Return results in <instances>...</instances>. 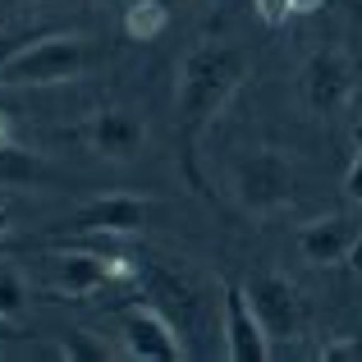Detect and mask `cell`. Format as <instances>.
Instances as JSON below:
<instances>
[{"instance_id": "6da1fadb", "label": "cell", "mask_w": 362, "mask_h": 362, "mask_svg": "<svg viewBox=\"0 0 362 362\" xmlns=\"http://www.w3.org/2000/svg\"><path fill=\"white\" fill-rule=\"evenodd\" d=\"M252 74V55L234 42H197L193 51L184 55L175 78V138H179V165H184V179L206 193L202 170H197V142L202 133L216 124L230 97L243 88V78Z\"/></svg>"}, {"instance_id": "7a4b0ae2", "label": "cell", "mask_w": 362, "mask_h": 362, "mask_svg": "<svg viewBox=\"0 0 362 362\" xmlns=\"http://www.w3.org/2000/svg\"><path fill=\"white\" fill-rule=\"evenodd\" d=\"M92 64V46L78 33H42L33 46L0 64V88H55L83 78Z\"/></svg>"}, {"instance_id": "3957f363", "label": "cell", "mask_w": 362, "mask_h": 362, "mask_svg": "<svg viewBox=\"0 0 362 362\" xmlns=\"http://www.w3.org/2000/svg\"><path fill=\"white\" fill-rule=\"evenodd\" d=\"M234 202L247 216L266 221V216L284 211L293 202V160L280 147H257L234 165Z\"/></svg>"}, {"instance_id": "277c9868", "label": "cell", "mask_w": 362, "mask_h": 362, "mask_svg": "<svg viewBox=\"0 0 362 362\" xmlns=\"http://www.w3.org/2000/svg\"><path fill=\"white\" fill-rule=\"evenodd\" d=\"M358 97V69L344 51H317L303 69V101L317 119H339Z\"/></svg>"}, {"instance_id": "5b68a950", "label": "cell", "mask_w": 362, "mask_h": 362, "mask_svg": "<svg viewBox=\"0 0 362 362\" xmlns=\"http://www.w3.org/2000/svg\"><path fill=\"white\" fill-rule=\"evenodd\" d=\"M119 339L124 358L138 362H179L184 358V339H179L175 321L160 308H147V303H133V308H119Z\"/></svg>"}, {"instance_id": "8992f818", "label": "cell", "mask_w": 362, "mask_h": 362, "mask_svg": "<svg viewBox=\"0 0 362 362\" xmlns=\"http://www.w3.org/2000/svg\"><path fill=\"white\" fill-rule=\"evenodd\" d=\"M78 138L88 142V151H97L101 160H138L147 147V119L129 106H101L83 119Z\"/></svg>"}, {"instance_id": "52a82bcc", "label": "cell", "mask_w": 362, "mask_h": 362, "mask_svg": "<svg viewBox=\"0 0 362 362\" xmlns=\"http://www.w3.org/2000/svg\"><path fill=\"white\" fill-rule=\"evenodd\" d=\"M221 308H225V358L230 362H271L275 339H271V330L262 326V317L252 312L243 284H225Z\"/></svg>"}, {"instance_id": "ba28073f", "label": "cell", "mask_w": 362, "mask_h": 362, "mask_svg": "<svg viewBox=\"0 0 362 362\" xmlns=\"http://www.w3.org/2000/svg\"><path fill=\"white\" fill-rule=\"evenodd\" d=\"M55 262V289L69 298H88V293L106 289V284L133 275L129 257H106V252H83V247H64L51 257Z\"/></svg>"}, {"instance_id": "9c48e42d", "label": "cell", "mask_w": 362, "mask_h": 362, "mask_svg": "<svg viewBox=\"0 0 362 362\" xmlns=\"http://www.w3.org/2000/svg\"><path fill=\"white\" fill-rule=\"evenodd\" d=\"M147 216H151V206L142 202V197L110 193V197H97V202L83 206V211L64 225V234H138L142 225H147Z\"/></svg>"}, {"instance_id": "30bf717a", "label": "cell", "mask_w": 362, "mask_h": 362, "mask_svg": "<svg viewBox=\"0 0 362 362\" xmlns=\"http://www.w3.org/2000/svg\"><path fill=\"white\" fill-rule=\"evenodd\" d=\"M358 243H362V234H358V221H349V216H321V221H308L298 230V252H303V262H312V266H339V262H349V257H358Z\"/></svg>"}, {"instance_id": "8fae6325", "label": "cell", "mask_w": 362, "mask_h": 362, "mask_svg": "<svg viewBox=\"0 0 362 362\" xmlns=\"http://www.w3.org/2000/svg\"><path fill=\"white\" fill-rule=\"evenodd\" d=\"M247 303L262 317V326L271 330V339H289L298 330V289L284 275H271V271L252 275L247 280Z\"/></svg>"}, {"instance_id": "7c38bea8", "label": "cell", "mask_w": 362, "mask_h": 362, "mask_svg": "<svg viewBox=\"0 0 362 362\" xmlns=\"http://www.w3.org/2000/svg\"><path fill=\"white\" fill-rule=\"evenodd\" d=\"M170 14H175V9L160 5V0H129V5H124V33H129L133 42H156V37L165 33Z\"/></svg>"}, {"instance_id": "4fadbf2b", "label": "cell", "mask_w": 362, "mask_h": 362, "mask_svg": "<svg viewBox=\"0 0 362 362\" xmlns=\"http://www.w3.org/2000/svg\"><path fill=\"white\" fill-rule=\"evenodd\" d=\"M33 179H42V160H37L28 147L0 138V184L23 188V184H33Z\"/></svg>"}, {"instance_id": "5bb4252c", "label": "cell", "mask_w": 362, "mask_h": 362, "mask_svg": "<svg viewBox=\"0 0 362 362\" xmlns=\"http://www.w3.org/2000/svg\"><path fill=\"white\" fill-rule=\"evenodd\" d=\"M60 358H69V362H101V358H110V349L101 344L92 330H64Z\"/></svg>"}, {"instance_id": "9a60e30c", "label": "cell", "mask_w": 362, "mask_h": 362, "mask_svg": "<svg viewBox=\"0 0 362 362\" xmlns=\"http://www.w3.org/2000/svg\"><path fill=\"white\" fill-rule=\"evenodd\" d=\"M23 303H28V284L18 280L14 271H0V312H5V317H18Z\"/></svg>"}, {"instance_id": "2e32d148", "label": "cell", "mask_w": 362, "mask_h": 362, "mask_svg": "<svg viewBox=\"0 0 362 362\" xmlns=\"http://www.w3.org/2000/svg\"><path fill=\"white\" fill-rule=\"evenodd\" d=\"M42 33H46V28H9V33H0V64H9L23 46H33Z\"/></svg>"}, {"instance_id": "e0dca14e", "label": "cell", "mask_w": 362, "mask_h": 362, "mask_svg": "<svg viewBox=\"0 0 362 362\" xmlns=\"http://www.w3.org/2000/svg\"><path fill=\"white\" fill-rule=\"evenodd\" d=\"M252 9L266 28H284L293 18V0H252Z\"/></svg>"}, {"instance_id": "ac0fdd59", "label": "cell", "mask_w": 362, "mask_h": 362, "mask_svg": "<svg viewBox=\"0 0 362 362\" xmlns=\"http://www.w3.org/2000/svg\"><path fill=\"white\" fill-rule=\"evenodd\" d=\"M344 188H349V197H354V202H362V147H358L354 165H349V175H344ZM358 257H362V243H358ZM358 257H354V262H358Z\"/></svg>"}, {"instance_id": "d6986e66", "label": "cell", "mask_w": 362, "mask_h": 362, "mask_svg": "<svg viewBox=\"0 0 362 362\" xmlns=\"http://www.w3.org/2000/svg\"><path fill=\"white\" fill-rule=\"evenodd\" d=\"M326 358H362V344H330Z\"/></svg>"}, {"instance_id": "ffe728a7", "label": "cell", "mask_w": 362, "mask_h": 362, "mask_svg": "<svg viewBox=\"0 0 362 362\" xmlns=\"http://www.w3.org/2000/svg\"><path fill=\"white\" fill-rule=\"evenodd\" d=\"M326 0H293V14H317Z\"/></svg>"}, {"instance_id": "44dd1931", "label": "cell", "mask_w": 362, "mask_h": 362, "mask_svg": "<svg viewBox=\"0 0 362 362\" xmlns=\"http://www.w3.org/2000/svg\"><path fill=\"white\" fill-rule=\"evenodd\" d=\"M14 335V317H5V312H0V339H9Z\"/></svg>"}, {"instance_id": "7402d4cb", "label": "cell", "mask_w": 362, "mask_h": 362, "mask_svg": "<svg viewBox=\"0 0 362 362\" xmlns=\"http://www.w3.org/2000/svg\"><path fill=\"white\" fill-rule=\"evenodd\" d=\"M5 234H9V211L0 206V239H5Z\"/></svg>"}, {"instance_id": "603a6c76", "label": "cell", "mask_w": 362, "mask_h": 362, "mask_svg": "<svg viewBox=\"0 0 362 362\" xmlns=\"http://www.w3.org/2000/svg\"><path fill=\"white\" fill-rule=\"evenodd\" d=\"M160 5H170V9H179V5H188V0H160Z\"/></svg>"}, {"instance_id": "cb8c5ba5", "label": "cell", "mask_w": 362, "mask_h": 362, "mask_svg": "<svg viewBox=\"0 0 362 362\" xmlns=\"http://www.w3.org/2000/svg\"><path fill=\"white\" fill-rule=\"evenodd\" d=\"M101 5H129V0H101Z\"/></svg>"}, {"instance_id": "d4e9b609", "label": "cell", "mask_w": 362, "mask_h": 362, "mask_svg": "<svg viewBox=\"0 0 362 362\" xmlns=\"http://www.w3.org/2000/svg\"><path fill=\"white\" fill-rule=\"evenodd\" d=\"M354 14H358V18H362V0H358V5H354Z\"/></svg>"}]
</instances>
